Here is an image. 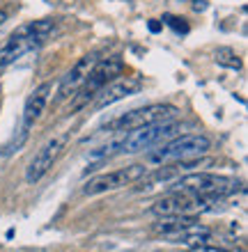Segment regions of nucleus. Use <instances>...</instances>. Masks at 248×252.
I'll use <instances>...</instances> for the list:
<instances>
[{
    "label": "nucleus",
    "mask_w": 248,
    "mask_h": 252,
    "mask_svg": "<svg viewBox=\"0 0 248 252\" xmlns=\"http://www.w3.org/2000/svg\"><path fill=\"white\" fill-rule=\"evenodd\" d=\"M53 30H55L53 19L33 21V23H26V26H21L19 30H14L12 37L5 41V46L0 48V69H2V66H9L12 62H16L26 53L35 51L37 46H41Z\"/></svg>",
    "instance_id": "nucleus-1"
},
{
    "label": "nucleus",
    "mask_w": 248,
    "mask_h": 252,
    "mask_svg": "<svg viewBox=\"0 0 248 252\" xmlns=\"http://www.w3.org/2000/svg\"><path fill=\"white\" fill-rule=\"evenodd\" d=\"M242 188V181L235 177H225V174H212V172H188L186 177L173 184V190L195 195V197H207V199H223L235 195Z\"/></svg>",
    "instance_id": "nucleus-2"
},
{
    "label": "nucleus",
    "mask_w": 248,
    "mask_h": 252,
    "mask_svg": "<svg viewBox=\"0 0 248 252\" xmlns=\"http://www.w3.org/2000/svg\"><path fill=\"white\" fill-rule=\"evenodd\" d=\"M154 232L161 234L168 243H179V246H205L212 236V229L207 225H202L193 216H168V218H159L154 225Z\"/></svg>",
    "instance_id": "nucleus-3"
},
{
    "label": "nucleus",
    "mask_w": 248,
    "mask_h": 252,
    "mask_svg": "<svg viewBox=\"0 0 248 252\" xmlns=\"http://www.w3.org/2000/svg\"><path fill=\"white\" fill-rule=\"evenodd\" d=\"M212 149V140L202 133H184V135H175L170 142L147 154V163H181V160H193L200 158Z\"/></svg>",
    "instance_id": "nucleus-4"
},
{
    "label": "nucleus",
    "mask_w": 248,
    "mask_h": 252,
    "mask_svg": "<svg viewBox=\"0 0 248 252\" xmlns=\"http://www.w3.org/2000/svg\"><path fill=\"white\" fill-rule=\"evenodd\" d=\"M122 71H124V62L122 58H106V60H97V64L92 66V71L87 73L85 83H83L74 94V101H71V110H81L85 108L90 101L97 99V94L113 83L115 78H120Z\"/></svg>",
    "instance_id": "nucleus-5"
},
{
    "label": "nucleus",
    "mask_w": 248,
    "mask_h": 252,
    "mask_svg": "<svg viewBox=\"0 0 248 252\" xmlns=\"http://www.w3.org/2000/svg\"><path fill=\"white\" fill-rule=\"evenodd\" d=\"M181 131L179 124H173V122H159V124H145L138 126V128H131V131L115 142V149L120 154H138L145 152V149H152L159 142H166L168 138H175L177 133Z\"/></svg>",
    "instance_id": "nucleus-6"
},
{
    "label": "nucleus",
    "mask_w": 248,
    "mask_h": 252,
    "mask_svg": "<svg viewBox=\"0 0 248 252\" xmlns=\"http://www.w3.org/2000/svg\"><path fill=\"white\" fill-rule=\"evenodd\" d=\"M212 204H218V202L216 199L195 197V195L173 190L166 197L156 199L154 204H152V213L159 216V218H168V216H195V213L209 211Z\"/></svg>",
    "instance_id": "nucleus-7"
},
{
    "label": "nucleus",
    "mask_w": 248,
    "mask_h": 252,
    "mask_svg": "<svg viewBox=\"0 0 248 252\" xmlns=\"http://www.w3.org/2000/svg\"><path fill=\"white\" fill-rule=\"evenodd\" d=\"M69 138H71V133L62 131V133H58V135H53L51 140H46V142L37 149V154H35L33 160L28 163V170H26V181L28 184H37V181L53 167V163L60 158V154L65 152Z\"/></svg>",
    "instance_id": "nucleus-8"
},
{
    "label": "nucleus",
    "mask_w": 248,
    "mask_h": 252,
    "mask_svg": "<svg viewBox=\"0 0 248 252\" xmlns=\"http://www.w3.org/2000/svg\"><path fill=\"white\" fill-rule=\"evenodd\" d=\"M145 174H147L145 163H134V165L120 167V170H113V172L99 174V177L90 179L85 184V188H83V192L85 195H101V192H108V190H117V188H124L129 184L141 181Z\"/></svg>",
    "instance_id": "nucleus-9"
},
{
    "label": "nucleus",
    "mask_w": 248,
    "mask_h": 252,
    "mask_svg": "<svg viewBox=\"0 0 248 252\" xmlns=\"http://www.w3.org/2000/svg\"><path fill=\"white\" fill-rule=\"evenodd\" d=\"M179 115V108L173 103H152L145 108H136L131 113L122 115L120 120L115 122V131H131L138 126L145 124H159V122H173Z\"/></svg>",
    "instance_id": "nucleus-10"
},
{
    "label": "nucleus",
    "mask_w": 248,
    "mask_h": 252,
    "mask_svg": "<svg viewBox=\"0 0 248 252\" xmlns=\"http://www.w3.org/2000/svg\"><path fill=\"white\" fill-rule=\"evenodd\" d=\"M97 53H90V55H83L81 60L76 62L71 69H69L67 73H65V78H62L60 87H58V101H65L69 99V96H74L76 90L85 83L87 73L92 71V66L97 64Z\"/></svg>",
    "instance_id": "nucleus-11"
},
{
    "label": "nucleus",
    "mask_w": 248,
    "mask_h": 252,
    "mask_svg": "<svg viewBox=\"0 0 248 252\" xmlns=\"http://www.w3.org/2000/svg\"><path fill=\"white\" fill-rule=\"evenodd\" d=\"M141 87H142V83H141V78H136V76L115 78L113 83H108V85L97 94V103H94V106H97V110H101V108H106V106H113L117 101L136 94Z\"/></svg>",
    "instance_id": "nucleus-12"
},
{
    "label": "nucleus",
    "mask_w": 248,
    "mask_h": 252,
    "mask_svg": "<svg viewBox=\"0 0 248 252\" xmlns=\"http://www.w3.org/2000/svg\"><path fill=\"white\" fill-rule=\"evenodd\" d=\"M51 94H53V83H41L39 87H35L33 94L26 101V108H23V128L21 131L28 133V128H33L35 122L39 120L41 113H44Z\"/></svg>",
    "instance_id": "nucleus-13"
},
{
    "label": "nucleus",
    "mask_w": 248,
    "mask_h": 252,
    "mask_svg": "<svg viewBox=\"0 0 248 252\" xmlns=\"http://www.w3.org/2000/svg\"><path fill=\"white\" fill-rule=\"evenodd\" d=\"M214 58H216V62L221 66H228V69H242V60H239V55L232 51V48H218L214 53Z\"/></svg>",
    "instance_id": "nucleus-14"
},
{
    "label": "nucleus",
    "mask_w": 248,
    "mask_h": 252,
    "mask_svg": "<svg viewBox=\"0 0 248 252\" xmlns=\"http://www.w3.org/2000/svg\"><path fill=\"white\" fill-rule=\"evenodd\" d=\"M166 21L175 32H188V23L184 19H179V16H166Z\"/></svg>",
    "instance_id": "nucleus-15"
},
{
    "label": "nucleus",
    "mask_w": 248,
    "mask_h": 252,
    "mask_svg": "<svg viewBox=\"0 0 248 252\" xmlns=\"http://www.w3.org/2000/svg\"><path fill=\"white\" fill-rule=\"evenodd\" d=\"M191 252H230V250H223V248H212V246H195V248H191Z\"/></svg>",
    "instance_id": "nucleus-16"
},
{
    "label": "nucleus",
    "mask_w": 248,
    "mask_h": 252,
    "mask_svg": "<svg viewBox=\"0 0 248 252\" xmlns=\"http://www.w3.org/2000/svg\"><path fill=\"white\" fill-rule=\"evenodd\" d=\"M149 30H152V32H159V30H161V26H159L156 21H152V23H149Z\"/></svg>",
    "instance_id": "nucleus-17"
},
{
    "label": "nucleus",
    "mask_w": 248,
    "mask_h": 252,
    "mask_svg": "<svg viewBox=\"0 0 248 252\" xmlns=\"http://www.w3.org/2000/svg\"><path fill=\"white\" fill-rule=\"evenodd\" d=\"M5 21H7V14H5V12H0V26H2Z\"/></svg>",
    "instance_id": "nucleus-18"
},
{
    "label": "nucleus",
    "mask_w": 248,
    "mask_h": 252,
    "mask_svg": "<svg viewBox=\"0 0 248 252\" xmlns=\"http://www.w3.org/2000/svg\"><path fill=\"white\" fill-rule=\"evenodd\" d=\"M0 156H2V149H0Z\"/></svg>",
    "instance_id": "nucleus-19"
}]
</instances>
